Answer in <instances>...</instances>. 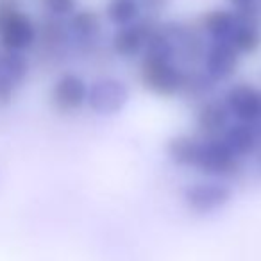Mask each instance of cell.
I'll use <instances>...</instances> for the list:
<instances>
[{"instance_id":"cell-1","label":"cell","mask_w":261,"mask_h":261,"mask_svg":"<svg viewBox=\"0 0 261 261\" xmlns=\"http://www.w3.org/2000/svg\"><path fill=\"white\" fill-rule=\"evenodd\" d=\"M136 65L138 83L147 93L161 100L181 98L188 68L177 61L175 48L161 27V20H158L154 25L145 52Z\"/></svg>"},{"instance_id":"cell-2","label":"cell","mask_w":261,"mask_h":261,"mask_svg":"<svg viewBox=\"0 0 261 261\" xmlns=\"http://www.w3.org/2000/svg\"><path fill=\"white\" fill-rule=\"evenodd\" d=\"M38 38L40 20L27 8L25 0H0V48L33 56Z\"/></svg>"},{"instance_id":"cell-3","label":"cell","mask_w":261,"mask_h":261,"mask_svg":"<svg viewBox=\"0 0 261 261\" xmlns=\"http://www.w3.org/2000/svg\"><path fill=\"white\" fill-rule=\"evenodd\" d=\"M90 79L79 70L59 68L47 88V106L56 116L72 118L86 109Z\"/></svg>"},{"instance_id":"cell-4","label":"cell","mask_w":261,"mask_h":261,"mask_svg":"<svg viewBox=\"0 0 261 261\" xmlns=\"http://www.w3.org/2000/svg\"><path fill=\"white\" fill-rule=\"evenodd\" d=\"M130 104V86L118 75L104 73L90 79L86 109L98 118L122 115Z\"/></svg>"},{"instance_id":"cell-5","label":"cell","mask_w":261,"mask_h":261,"mask_svg":"<svg viewBox=\"0 0 261 261\" xmlns=\"http://www.w3.org/2000/svg\"><path fill=\"white\" fill-rule=\"evenodd\" d=\"M243 161L234 156L227 143L218 138H202L193 172L206 179H220L231 182L243 172Z\"/></svg>"},{"instance_id":"cell-6","label":"cell","mask_w":261,"mask_h":261,"mask_svg":"<svg viewBox=\"0 0 261 261\" xmlns=\"http://www.w3.org/2000/svg\"><path fill=\"white\" fill-rule=\"evenodd\" d=\"M38 20H40V38H38L36 50L33 52L34 68L38 65L45 68L56 66L73 56L72 40H70L65 20L48 18L41 15H38Z\"/></svg>"},{"instance_id":"cell-7","label":"cell","mask_w":261,"mask_h":261,"mask_svg":"<svg viewBox=\"0 0 261 261\" xmlns=\"http://www.w3.org/2000/svg\"><path fill=\"white\" fill-rule=\"evenodd\" d=\"M65 23L72 40L73 56H91L97 50L106 31L104 18L98 9L81 6L70 18L65 20Z\"/></svg>"},{"instance_id":"cell-8","label":"cell","mask_w":261,"mask_h":261,"mask_svg":"<svg viewBox=\"0 0 261 261\" xmlns=\"http://www.w3.org/2000/svg\"><path fill=\"white\" fill-rule=\"evenodd\" d=\"M220 97L232 122L259 125L261 123V86L250 81H232L224 86Z\"/></svg>"},{"instance_id":"cell-9","label":"cell","mask_w":261,"mask_h":261,"mask_svg":"<svg viewBox=\"0 0 261 261\" xmlns=\"http://www.w3.org/2000/svg\"><path fill=\"white\" fill-rule=\"evenodd\" d=\"M232 200V188L229 181L220 179H199L185 186L182 202L190 211L207 215L225 207Z\"/></svg>"},{"instance_id":"cell-10","label":"cell","mask_w":261,"mask_h":261,"mask_svg":"<svg viewBox=\"0 0 261 261\" xmlns=\"http://www.w3.org/2000/svg\"><path fill=\"white\" fill-rule=\"evenodd\" d=\"M242 61L243 58L227 41H210L199 68L211 83L217 84L218 88H224L236 81L242 68Z\"/></svg>"},{"instance_id":"cell-11","label":"cell","mask_w":261,"mask_h":261,"mask_svg":"<svg viewBox=\"0 0 261 261\" xmlns=\"http://www.w3.org/2000/svg\"><path fill=\"white\" fill-rule=\"evenodd\" d=\"M158 20L143 18L138 23L122 29H113L108 36V50L120 61H138L149 43Z\"/></svg>"},{"instance_id":"cell-12","label":"cell","mask_w":261,"mask_h":261,"mask_svg":"<svg viewBox=\"0 0 261 261\" xmlns=\"http://www.w3.org/2000/svg\"><path fill=\"white\" fill-rule=\"evenodd\" d=\"M231 123L232 118L220 93L199 102L193 108V133L202 138H218Z\"/></svg>"},{"instance_id":"cell-13","label":"cell","mask_w":261,"mask_h":261,"mask_svg":"<svg viewBox=\"0 0 261 261\" xmlns=\"http://www.w3.org/2000/svg\"><path fill=\"white\" fill-rule=\"evenodd\" d=\"M240 22V15L229 9L227 6H218L204 11L199 18L195 20L197 29L202 33L206 41H227L232 34L234 27Z\"/></svg>"},{"instance_id":"cell-14","label":"cell","mask_w":261,"mask_h":261,"mask_svg":"<svg viewBox=\"0 0 261 261\" xmlns=\"http://www.w3.org/2000/svg\"><path fill=\"white\" fill-rule=\"evenodd\" d=\"M200 142H202V136L195 135V133L172 135L165 142V156H167L168 163L181 170L193 172L197 156H199Z\"/></svg>"},{"instance_id":"cell-15","label":"cell","mask_w":261,"mask_h":261,"mask_svg":"<svg viewBox=\"0 0 261 261\" xmlns=\"http://www.w3.org/2000/svg\"><path fill=\"white\" fill-rule=\"evenodd\" d=\"M222 140L227 143V147L234 152V156L238 160H242L243 163L256 158L261 150V140L257 127L249 125V123L232 122L222 135Z\"/></svg>"},{"instance_id":"cell-16","label":"cell","mask_w":261,"mask_h":261,"mask_svg":"<svg viewBox=\"0 0 261 261\" xmlns=\"http://www.w3.org/2000/svg\"><path fill=\"white\" fill-rule=\"evenodd\" d=\"M227 43L242 58H249L261 48V13L240 15V22L229 36Z\"/></svg>"},{"instance_id":"cell-17","label":"cell","mask_w":261,"mask_h":261,"mask_svg":"<svg viewBox=\"0 0 261 261\" xmlns=\"http://www.w3.org/2000/svg\"><path fill=\"white\" fill-rule=\"evenodd\" d=\"M104 23L109 29H122L145 18L138 0H106L100 9Z\"/></svg>"},{"instance_id":"cell-18","label":"cell","mask_w":261,"mask_h":261,"mask_svg":"<svg viewBox=\"0 0 261 261\" xmlns=\"http://www.w3.org/2000/svg\"><path fill=\"white\" fill-rule=\"evenodd\" d=\"M41 16L56 20H66L81 8V0H36Z\"/></svg>"},{"instance_id":"cell-19","label":"cell","mask_w":261,"mask_h":261,"mask_svg":"<svg viewBox=\"0 0 261 261\" xmlns=\"http://www.w3.org/2000/svg\"><path fill=\"white\" fill-rule=\"evenodd\" d=\"M22 88L11 81L8 75L0 73V111H8L18 102Z\"/></svg>"},{"instance_id":"cell-20","label":"cell","mask_w":261,"mask_h":261,"mask_svg":"<svg viewBox=\"0 0 261 261\" xmlns=\"http://www.w3.org/2000/svg\"><path fill=\"white\" fill-rule=\"evenodd\" d=\"M138 2L142 6L145 18H154V20H161V16L172 6V0H138Z\"/></svg>"},{"instance_id":"cell-21","label":"cell","mask_w":261,"mask_h":261,"mask_svg":"<svg viewBox=\"0 0 261 261\" xmlns=\"http://www.w3.org/2000/svg\"><path fill=\"white\" fill-rule=\"evenodd\" d=\"M225 6L238 15L261 13V0H225Z\"/></svg>"}]
</instances>
